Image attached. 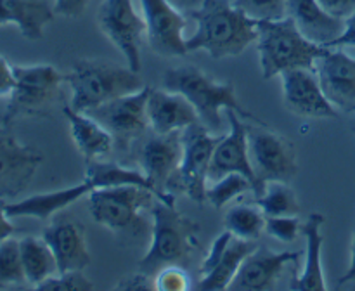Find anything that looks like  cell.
Returning a JSON list of instances; mask_svg holds the SVG:
<instances>
[{"instance_id":"obj_1","label":"cell","mask_w":355,"mask_h":291,"mask_svg":"<svg viewBox=\"0 0 355 291\" xmlns=\"http://www.w3.org/2000/svg\"><path fill=\"white\" fill-rule=\"evenodd\" d=\"M189 14L196 21V31L186 38L187 52L205 51L214 59L234 58L259 37L257 21L229 0H203Z\"/></svg>"},{"instance_id":"obj_2","label":"cell","mask_w":355,"mask_h":291,"mask_svg":"<svg viewBox=\"0 0 355 291\" xmlns=\"http://www.w3.org/2000/svg\"><path fill=\"white\" fill-rule=\"evenodd\" d=\"M151 245L139 262V270L153 277L163 267L189 263L198 248L200 224L177 210L175 203L158 197L151 208Z\"/></svg>"},{"instance_id":"obj_3","label":"cell","mask_w":355,"mask_h":291,"mask_svg":"<svg viewBox=\"0 0 355 291\" xmlns=\"http://www.w3.org/2000/svg\"><path fill=\"white\" fill-rule=\"evenodd\" d=\"M163 87L172 92L182 94L196 107L200 121L210 132L222 127L220 109H234L241 118L263 123L259 116L246 111L239 104L234 83L217 82L196 66L186 64L166 69L163 75Z\"/></svg>"},{"instance_id":"obj_4","label":"cell","mask_w":355,"mask_h":291,"mask_svg":"<svg viewBox=\"0 0 355 291\" xmlns=\"http://www.w3.org/2000/svg\"><path fill=\"white\" fill-rule=\"evenodd\" d=\"M257 51L262 78L270 80L290 69H312L324 45L309 40L290 16L276 21H257Z\"/></svg>"},{"instance_id":"obj_5","label":"cell","mask_w":355,"mask_h":291,"mask_svg":"<svg viewBox=\"0 0 355 291\" xmlns=\"http://www.w3.org/2000/svg\"><path fill=\"white\" fill-rule=\"evenodd\" d=\"M64 82L69 83L73 92L69 106L80 113H89L107 100L144 87L137 71L103 59H80L64 75Z\"/></svg>"},{"instance_id":"obj_6","label":"cell","mask_w":355,"mask_h":291,"mask_svg":"<svg viewBox=\"0 0 355 291\" xmlns=\"http://www.w3.org/2000/svg\"><path fill=\"white\" fill-rule=\"evenodd\" d=\"M155 200L156 194L146 187H99L89 194V208L94 220L118 238L137 239L151 232L142 213L151 210Z\"/></svg>"},{"instance_id":"obj_7","label":"cell","mask_w":355,"mask_h":291,"mask_svg":"<svg viewBox=\"0 0 355 291\" xmlns=\"http://www.w3.org/2000/svg\"><path fill=\"white\" fill-rule=\"evenodd\" d=\"M220 137L211 134L201 121L182 130V159L179 168L168 180L166 191L186 194L194 203H207V182L211 156Z\"/></svg>"},{"instance_id":"obj_8","label":"cell","mask_w":355,"mask_h":291,"mask_svg":"<svg viewBox=\"0 0 355 291\" xmlns=\"http://www.w3.org/2000/svg\"><path fill=\"white\" fill-rule=\"evenodd\" d=\"M14 89L9 96L0 123L9 125L21 116L45 114L51 104L58 99L59 87L64 82V75L51 64L12 66Z\"/></svg>"},{"instance_id":"obj_9","label":"cell","mask_w":355,"mask_h":291,"mask_svg":"<svg viewBox=\"0 0 355 291\" xmlns=\"http://www.w3.org/2000/svg\"><path fill=\"white\" fill-rule=\"evenodd\" d=\"M248 155L257 179L255 196L262 194L270 180L290 182L298 172L297 149L284 135L267 128L266 123H246Z\"/></svg>"},{"instance_id":"obj_10","label":"cell","mask_w":355,"mask_h":291,"mask_svg":"<svg viewBox=\"0 0 355 291\" xmlns=\"http://www.w3.org/2000/svg\"><path fill=\"white\" fill-rule=\"evenodd\" d=\"M149 92H151V87L144 85L137 92L107 100V103L94 107L87 114H90L94 120L99 121L110 132L118 148L127 151L132 142L137 141L149 128Z\"/></svg>"},{"instance_id":"obj_11","label":"cell","mask_w":355,"mask_h":291,"mask_svg":"<svg viewBox=\"0 0 355 291\" xmlns=\"http://www.w3.org/2000/svg\"><path fill=\"white\" fill-rule=\"evenodd\" d=\"M97 24L107 40L123 54L128 68L141 71L146 21L135 12L132 0H104L97 12Z\"/></svg>"},{"instance_id":"obj_12","label":"cell","mask_w":355,"mask_h":291,"mask_svg":"<svg viewBox=\"0 0 355 291\" xmlns=\"http://www.w3.org/2000/svg\"><path fill=\"white\" fill-rule=\"evenodd\" d=\"M257 241L236 238L231 231L224 232L214 239L207 258L200 265V281L194 288L201 291L227 290L232 277L241 267L243 260L257 248Z\"/></svg>"},{"instance_id":"obj_13","label":"cell","mask_w":355,"mask_h":291,"mask_svg":"<svg viewBox=\"0 0 355 291\" xmlns=\"http://www.w3.org/2000/svg\"><path fill=\"white\" fill-rule=\"evenodd\" d=\"M182 152V132H170V134L153 132L139 152V165L142 173L155 186L158 200L165 203H175V194L168 193L166 186L175 170L179 168Z\"/></svg>"},{"instance_id":"obj_14","label":"cell","mask_w":355,"mask_h":291,"mask_svg":"<svg viewBox=\"0 0 355 291\" xmlns=\"http://www.w3.org/2000/svg\"><path fill=\"white\" fill-rule=\"evenodd\" d=\"M144 10L146 35L153 51L165 58L187 54L182 12L168 0H141Z\"/></svg>"},{"instance_id":"obj_15","label":"cell","mask_w":355,"mask_h":291,"mask_svg":"<svg viewBox=\"0 0 355 291\" xmlns=\"http://www.w3.org/2000/svg\"><path fill=\"white\" fill-rule=\"evenodd\" d=\"M318 75L326 99L338 111L355 113V58L340 48L326 47L315 59Z\"/></svg>"},{"instance_id":"obj_16","label":"cell","mask_w":355,"mask_h":291,"mask_svg":"<svg viewBox=\"0 0 355 291\" xmlns=\"http://www.w3.org/2000/svg\"><path fill=\"white\" fill-rule=\"evenodd\" d=\"M225 116L229 121V132L224 137H220L211 156L208 182H215L229 173H241L252 182L253 193H255L257 179L248 155L246 123L234 109H225Z\"/></svg>"},{"instance_id":"obj_17","label":"cell","mask_w":355,"mask_h":291,"mask_svg":"<svg viewBox=\"0 0 355 291\" xmlns=\"http://www.w3.org/2000/svg\"><path fill=\"white\" fill-rule=\"evenodd\" d=\"M0 123V197L16 196L24 191L44 156L38 149L24 146Z\"/></svg>"},{"instance_id":"obj_18","label":"cell","mask_w":355,"mask_h":291,"mask_svg":"<svg viewBox=\"0 0 355 291\" xmlns=\"http://www.w3.org/2000/svg\"><path fill=\"white\" fill-rule=\"evenodd\" d=\"M283 100L288 111L304 118H336L338 109L326 99L318 75L312 69L281 73Z\"/></svg>"},{"instance_id":"obj_19","label":"cell","mask_w":355,"mask_h":291,"mask_svg":"<svg viewBox=\"0 0 355 291\" xmlns=\"http://www.w3.org/2000/svg\"><path fill=\"white\" fill-rule=\"evenodd\" d=\"M298 252H272L267 246H257L238 269L229 284V291H269L276 286L284 267L298 260Z\"/></svg>"},{"instance_id":"obj_20","label":"cell","mask_w":355,"mask_h":291,"mask_svg":"<svg viewBox=\"0 0 355 291\" xmlns=\"http://www.w3.org/2000/svg\"><path fill=\"white\" fill-rule=\"evenodd\" d=\"M42 238L51 246L58 262V274L83 270L92 256L85 239V227L75 220L54 222L44 231Z\"/></svg>"},{"instance_id":"obj_21","label":"cell","mask_w":355,"mask_h":291,"mask_svg":"<svg viewBox=\"0 0 355 291\" xmlns=\"http://www.w3.org/2000/svg\"><path fill=\"white\" fill-rule=\"evenodd\" d=\"M149 128L156 134L182 132L200 121L198 111L182 94L172 90L151 89L148 97Z\"/></svg>"},{"instance_id":"obj_22","label":"cell","mask_w":355,"mask_h":291,"mask_svg":"<svg viewBox=\"0 0 355 291\" xmlns=\"http://www.w3.org/2000/svg\"><path fill=\"white\" fill-rule=\"evenodd\" d=\"M286 9L298 30L309 40L324 47L336 40L345 28V19H338L326 12L318 0H286Z\"/></svg>"},{"instance_id":"obj_23","label":"cell","mask_w":355,"mask_h":291,"mask_svg":"<svg viewBox=\"0 0 355 291\" xmlns=\"http://www.w3.org/2000/svg\"><path fill=\"white\" fill-rule=\"evenodd\" d=\"M324 215L314 211L309 215L305 224L302 225V234L307 241V252H305V263L302 272L291 281L290 290L293 291H324L326 281L322 272V242L324 238L321 234Z\"/></svg>"},{"instance_id":"obj_24","label":"cell","mask_w":355,"mask_h":291,"mask_svg":"<svg viewBox=\"0 0 355 291\" xmlns=\"http://www.w3.org/2000/svg\"><path fill=\"white\" fill-rule=\"evenodd\" d=\"M94 191L92 184L83 179L82 184L68 187V189L52 191V193L35 194V196L24 197L16 203H6V211L10 218L16 217H33L40 220H47L58 211L64 210L69 204L78 201L82 196H87Z\"/></svg>"},{"instance_id":"obj_25","label":"cell","mask_w":355,"mask_h":291,"mask_svg":"<svg viewBox=\"0 0 355 291\" xmlns=\"http://www.w3.org/2000/svg\"><path fill=\"white\" fill-rule=\"evenodd\" d=\"M54 14L45 0H0V26L16 24L28 40H40Z\"/></svg>"},{"instance_id":"obj_26","label":"cell","mask_w":355,"mask_h":291,"mask_svg":"<svg viewBox=\"0 0 355 291\" xmlns=\"http://www.w3.org/2000/svg\"><path fill=\"white\" fill-rule=\"evenodd\" d=\"M62 113H64L66 120H68L73 142H75L80 155L85 158V161L99 159L101 156L107 155L111 151L114 141L110 135V132L99 121L94 120L90 114L75 111L68 104L62 106Z\"/></svg>"},{"instance_id":"obj_27","label":"cell","mask_w":355,"mask_h":291,"mask_svg":"<svg viewBox=\"0 0 355 291\" xmlns=\"http://www.w3.org/2000/svg\"><path fill=\"white\" fill-rule=\"evenodd\" d=\"M83 179H85L87 182L92 184L94 189L116 186H139L153 191V193L156 194V197H158L155 186H153L151 180H149L144 173L137 172V170L127 168V166H121L113 161L90 159V161H87V170Z\"/></svg>"},{"instance_id":"obj_28","label":"cell","mask_w":355,"mask_h":291,"mask_svg":"<svg viewBox=\"0 0 355 291\" xmlns=\"http://www.w3.org/2000/svg\"><path fill=\"white\" fill-rule=\"evenodd\" d=\"M19 249L28 283L38 286L42 281L58 274L55 256L44 238L26 236V238L19 239Z\"/></svg>"},{"instance_id":"obj_29","label":"cell","mask_w":355,"mask_h":291,"mask_svg":"<svg viewBox=\"0 0 355 291\" xmlns=\"http://www.w3.org/2000/svg\"><path fill=\"white\" fill-rule=\"evenodd\" d=\"M255 204L263 211L266 217H288L300 213L297 193L288 182L270 180L263 186L262 194H259Z\"/></svg>"},{"instance_id":"obj_30","label":"cell","mask_w":355,"mask_h":291,"mask_svg":"<svg viewBox=\"0 0 355 291\" xmlns=\"http://www.w3.org/2000/svg\"><path fill=\"white\" fill-rule=\"evenodd\" d=\"M266 215L257 204H236L227 210L224 224L236 238L257 241L266 231Z\"/></svg>"},{"instance_id":"obj_31","label":"cell","mask_w":355,"mask_h":291,"mask_svg":"<svg viewBox=\"0 0 355 291\" xmlns=\"http://www.w3.org/2000/svg\"><path fill=\"white\" fill-rule=\"evenodd\" d=\"M253 191L252 182L241 173H229L222 179L211 182L210 187H207V203H210L215 210H220L225 204L231 203L241 194Z\"/></svg>"},{"instance_id":"obj_32","label":"cell","mask_w":355,"mask_h":291,"mask_svg":"<svg viewBox=\"0 0 355 291\" xmlns=\"http://www.w3.org/2000/svg\"><path fill=\"white\" fill-rule=\"evenodd\" d=\"M26 281L21 260L19 239L7 238L0 242V286L7 288L9 284H19Z\"/></svg>"},{"instance_id":"obj_33","label":"cell","mask_w":355,"mask_h":291,"mask_svg":"<svg viewBox=\"0 0 355 291\" xmlns=\"http://www.w3.org/2000/svg\"><path fill=\"white\" fill-rule=\"evenodd\" d=\"M234 7L255 21H276L288 17L286 0H234Z\"/></svg>"},{"instance_id":"obj_34","label":"cell","mask_w":355,"mask_h":291,"mask_svg":"<svg viewBox=\"0 0 355 291\" xmlns=\"http://www.w3.org/2000/svg\"><path fill=\"white\" fill-rule=\"evenodd\" d=\"M35 288L42 291H92L96 286L90 283L89 277L83 276L82 270H71V272L54 274Z\"/></svg>"},{"instance_id":"obj_35","label":"cell","mask_w":355,"mask_h":291,"mask_svg":"<svg viewBox=\"0 0 355 291\" xmlns=\"http://www.w3.org/2000/svg\"><path fill=\"white\" fill-rule=\"evenodd\" d=\"M302 225L297 215L266 218V232L281 242H293L302 232Z\"/></svg>"},{"instance_id":"obj_36","label":"cell","mask_w":355,"mask_h":291,"mask_svg":"<svg viewBox=\"0 0 355 291\" xmlns=\"http://www.w3.org/2000/svg\"><path fill=\"white\" fill-rule=\"evenodd\" d=\"M191 288L193 284L182 265L163 267L155 276V290L158 291H187Z\"/></svg>"},{"instance_id":"obj_37","label":"cell","mask_w":355,"mask_h":291,"mask_svg":"<svg viewBox=\"0 0 355 291\" xmlns=\"http://www.w3.org/2000/svg\"><path fill=\"white\" fill-rule=\"evenodd\" d=\"M116 290L123 291H149L155 290V284H151V276L144 272H135L127 277H121L120 283L116 284Z\"/></svg>"},{"instance_id":"obj_38","label":"cell","mask_w":355,"mask_h":291,"mask_svg":"<svg viewBox=\"0 0 355 291\" xmlns=\"http://www.w3.org/2000/svg\"><path fill=\"white\" fill-rule=\"evenodd\" d=\"M90 0H54V12L62 17H76L82 16L89 7Z\"/></svg>"},{"instance_id":"obj_39","label":"cell","mask_w":355,"mask_h":291,"mask_svg":"<svg viewBox=\"0 0 355 291\" xmlns=\"http://www.w3.org/2000/svg\"><path fill=\"white\" fill-rule=\"evenodd\" d=\"M326 12L338 19H347L355 9V0H318Z\"/></svg>"},{"instance_id":"obj_40","label":"cell","mask_w":355,"mask_h":291,"mask_svg":"<svg viewBox=\"0 0 355 291\" xmlns=\"http://www.w3.org/2000/svg\"><path fill=\"white\" fill-rule=\"evenodd\" d=\"M328 47H355V9L345 19L343 33L336 40H333Z\"/></svg>"},{"instance_id":"obj_41","label":"cell","mask_w":355,"mask_h":291,"mask_svg":"<svg viewBox=\"0 0 355 291\" xmlns=\"http://www.w3.org/2000/svg\"><path fill=\"white\" fill-rule=\"evenodd\" d=\"M14 69L6 59L0 55V97L10 96L14 89Z\"/></svg>"},{"instance_id":"obj_42","label":"cell","mask_w":355,"mask_h":291,"mask_svg":"<svg viewBox=\"0 0 355 291\" xmlns=\"http://www.w3.org/2000/svg\"><path fill=\"white\" fill-rule=\"evenodd\" d=\"M14 232H16V227L12 225L10 217L6 211V201H3V197H0V242L10 238Z\"/></svg>"},{"instance_id":"obj_43","label":"cell","mask_w":355,"mask_h":291,"mask_svg":"<svg viewBox=\"0 0 355 291\" xmlns=\"http://www.w3.org/2000/svg\"><path fill=\"white\" fill-rule=\"evenodd\" d=\"M355 283V231L352 238V256H350V267L345 274L338 279V286H343V284Z\"/></svg>"},{"instance_id":"obj_44","label":"cell","mask_w":355,"mask_h":291,"mask_svg":"<svg viewBox=\"0 0 355 291\" xmlns=\"http://www.w3.org/2000/svg\"><path fill=\"white\" fill-rule=\"evenodd\" d=\"M168 2L172 3V6H175L179 10H187V12H191V10L198 9L203 0H168Z\"/></svg>"},{"instance_id":"obj_45","label":"cell","mask_w":355,"mask_h":291,"mask_svg":"<svg viewBox=\"0 0 355 291\" xmlns=\"http://www.w3.org/2000/svg\"><path fill=\"white\" fill-rule=\"evenodd\" d=\"M352 132H354V135H355V120L352 121Z\"/></svg>"},{"instance_id":"obj_46","label":"cell","mask_w":355,"mask_h":291,"mask_svg":"<svg viewBox=\"0 0 355 291\" xmlns=\"http://www.w3.org/2000/svg\"><path fill=\"white\" fill-rule=\"evenodd\" d=\"M0 290H3V288H2V286H0Z\"/></svg>"}]
</instances>
